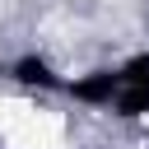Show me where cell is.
<instances>
[{
  "mask_svg": "<svg viewBox=\"0 0 149 149\" xmlns=\"http://www.w3.org/2000/svg\"><path fill=\"white\" fill-rule=\"evenodd\" d=\"M116 84H121V74H116V65H107V70H88L79 79H65L61 93H70L74 102H88V107H107L116 98Z\"/></svg>",
  "mask_w": 149,
  "mask_h": 149,
  "instance_id": "obj_1",
  "label": "cell"
},
{
  "mask_svg": "<svg viewBox=\"0 0 149 149\" xmlns=\"http://www.w3.org/2000/svg\"><path fill=\"white\" fill-rule=\"evenodd\" d=\"M9 74H14L23 88H61V84H65V79L51 70V61H47V56H37V51L19 56V61L9 65Z\"/></svg>",
  "mask_w": 149,
  "mask_h": 149,
  "instance_id": "obj_2",
  "label": "cell"
},
{
  "mask_svg": "<svg viewBox=\"0 0 149 149\" xmlns=\"http://www.w3.org/2000/svg\"><path fill=\"white\" fill-rule=\"evenodd\" d=\"M116 74H121V84L149 88V51H135V56H126V61L116 65Z\"/></svg>",
  "mask_w": 149,
  "mask_h": 149,
  "instance_id": "obj_3",
  "label": "cell"
}]
</instances>
